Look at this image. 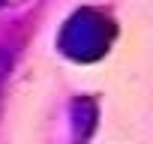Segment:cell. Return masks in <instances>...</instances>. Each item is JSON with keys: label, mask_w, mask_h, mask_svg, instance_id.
<instances>
[{"label": "cell", "mask_w": 153, "mask_h": 144, "mask_svg": "<svg viewBox=\"0 0 153 144\" xmlns=\"http://www.w3.org/2000/svg\"><path fill=\"white\" fill-rule=\"evenodd\" d=\"M3 6H6V0H0V9H3Z\"/></svg>", "instance_id": "obj_4"}, {"label": "cell", "mask_w": 153, "mask_h": 144, "mask_svg": "<svg viewBox=\"0 0 153 144\" xmlns=\"http://www.w3.org/2000/svg\"><path fill=\"white\" fill-rule=\"evenodd\" d=\"M96 120H99V111H96V102L90 96H81L72 102V138H75V144H84L93 135Z\"/></svg>", "instance_id": "obj_2"}, {"label": "cell", "mask_w": 153, "mask_h": 144, "mask_svg": "<svg viewBox=\"0 0 153 144\" xmlns=\"http://www.w3.org/2000/svg\"><path fill=\"white\" fill-rule=\"evenodd\" d=\"M111 36H114V27L99 9H78L60 27L57 48L75 63H93L108 51Z\"/></svg>", "instance_id": "obj_1"}, {"label": "cell", "mask_w": 153, "mask_h": 144, "mask_svg": "<svg viewBox=\"0 0 153 144\" xmlns=\"http://www.w3.org/2000/svg\"><path fill=\"white\" fill-rule=\"evenodd\" d=\"M12 63H15V51H12V45L0 42V105H3V87H6L9 72H12Z\"/></svg>", "instance_id": "obj_3"}]
</instances>
